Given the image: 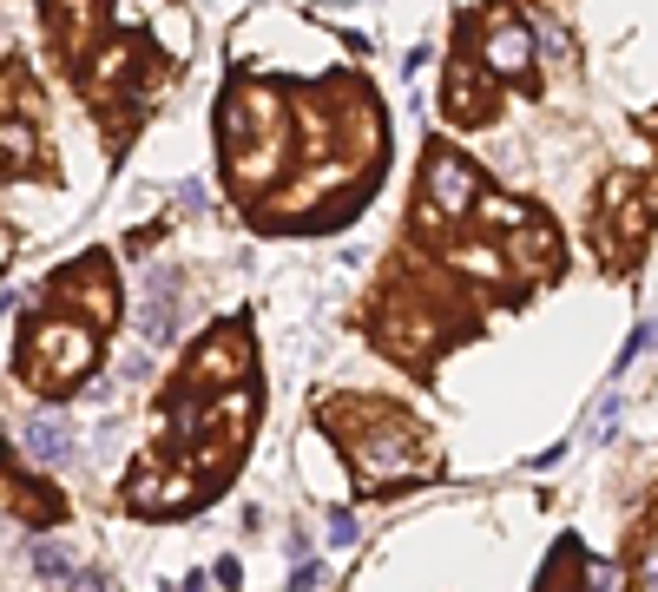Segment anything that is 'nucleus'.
Segmentation results:
<instances>
[{
  "mask_svg": "<svg viewBox=\"0 0 658 592\" xmlns=\"http://www.w3.org/2000/svg\"><path fill=\"white\" fill-rule=\"evenodd\" d=\"M343 448H349V468L369 487H408V481H422V474H435V461H441L435 435L415 428L408 415H395V408H382V402L362 408V428Z\"/></svg>",
  "mask_w": 658,
  "mask_h": 592,
  "instance_id": "nucleus-1",
  "label": "nucleus"
},
{
  "mask_svg": "<svg viewBox=\"0 0 658 592\" xmlns=\"http://www.w3.org/2000/svg\"><path fill=\"white\" fill-rule=\"evenodd\" d=\"M93 369H99V323H86L73 310H53V316H33L27 323V343H20V382L27 389L66 395Z\"/></svg>",
  "mask_w": 658,
  "mask_h": 592,
  "instance_id": "nucleus-2",
  "label": "nucleus"
},
{
  "mask_svg": "<svg viewBox=\"0 0 658 592\" xmlns=\"http://www.w3.org/2000/svg\"><path fill=\"white\" fill-rule=\"evenodd\" d=\"M422 204L435 224H461L481 204V172H474L461 152H448V145H435L422 165Z\"/></svg>",
  "mask_w": 658,
  "mask_h": 592,
  "instance_id": "nucleus-3",
  "label": "nucleus"
},
{
  "mask_svg": "<svg viewBox=\"0 0 658 592\" xmlns=\"http://www.w3.org/2000/svg\"><path fill=\"white\" fill-rule=\"evenodd\" d=\"M185 323V277L178 270H145L139 296H132V329H139L145 349H165Z\"/></svg>",
  "mask_w": 658,
  "mask_h": 592,
  "instance_id": "nucleus-4",
  "label": "nucleus"
},
{
  "mask_svg": "<svg viewBox=\"0 0 658 592\" xmlns=\"http://www.w3.org/2000/svg\"><path fill=\"white\" fill-rule=\"evenodd\" d=\"M53 303L106 329V323H112V310H119V296H112V270H106V264H79V270H66V277L53 283Z\"/></svg>",
  "mask_w": 658,
  "mask_h": 592,
  "instance_id": "nucleus-5",
  "label": "nucleus"
},
{
  "mask_svg": "<svg viewBox=\"0 0 658 592\" xmlns=\"http://www.w3.org/2000/svg\"><path fill=\"white\" fill-rule=\"evenodd\" d=\"M20 454H27L33 468H73V454H79L73 421H66L60 408H33V415L20 421Z\"/></svg>",
  "mask_w": 658,
  "mask_h": 592,
  "instance_id": "nucleus-6",
  "label": "nucleus"
},
{
  "mask_svg": "<svg viewBox=\"0 0 658 592\" xmlns=\"http://www.w3.org/2000/svg\"><path fill=\"white\" fill-rule=\"evenodd\" d=\"M244 375H251V336H244V329H218V336H211V343H198V356H191V389H198V382H218V389H231V382H244Z\"/></svg>",
  "mask_w": 658,
  "mask_h": 592,
  "instance_id": "nucleus-7",
  "label": "nucleus"
},
{
  "mask_svg": "<svg viewBox=\"0 0 658 592\" xmlns=\"http://www.w3.org/2000/svg\"><path fill=\"white\" fill-rule=\"evenodd\" d=\"M533 60H540V53H533V27H527V14H501L494 27H487V40H481V66H487L494 79H520Z\"/></svg>",
  "mask_w": 658,
  "mask_h": 592,
  "instance_id": "nucleus-8",
  "label": "nucleus"
},
{
  "mask_svg": "<svg viewBox=\"0 0 658 592\" xmlns=\"http://www.w3.org/2000/svg\"><path fill=\"white\" fill-rule=\"evenodd\" d=\"M198 468H172V474H145V481H132V514H158V520H172L185 514V507H198Z\"/></svg>",
  "mask_w": 658,
  "mask_h": 592,
  "instance_id": "nucleus-9",
  "label": "nucleus"
},
{
  "mask_svg": "<svg viewBox=\"0 0 658 592\" xmlns=\"http://www.w3.org/2000/svg\"><path fill=\"white\" fill-rule=\"evenodd\" d=\"M441 106H448V119H461V125L487 119V112H494V73L474 66V60H455L448 66V86H441Z\"/></svg>",
  "mask_w": 658,
  "mask_h": 592,
  "instance_id": "nucleus-10",
  "label": "nucleus"
},
{
  "mask_svg": "<svg viewBox=\"0 0 658 592\" xmlns=\"http://www.w3.org/2000/svg\"><path fill=\"white\" fill-rule=\"evenodd\" d=\"M560 231H553L547 218H527L520 231H507V264L520 270V277H553L560 270Z\"/></svg>",
  "mask_w": 658,
  "mask_h": 592,
  "instance_id": "nucleus-11",
  "label": "nucleus"
},
{
  "mask_svg": "<svg viewBox=\"0 0 658 592\" xmlns=\"http://www.w3.org/2000/svg\"><path fill=\"white\" fill-rule=\"evenodd\" d=\"M99 20H106V0H47V27L60 33L66 53L86 47V40L99 33Z\"/></svg>",
  "mask_w": 658,
  "mask_h": 592,
  "instance_id": "nucleus-12",
  "label": "nucleus"
},
{
  "mask_svg": "<svg viewBox=\"0 0 658 592\" xmlns=\"http://www.w3.org/2000/svg\"><path fill=\"white\" fill-rule=\"evenodd\" d=\"M349 185V165H310L303 172V185H290V191H277V218H297V211H310V204H323L329 191H343Z\"/></svg>",
  "mask_w": 658,
  "mask_h": 592,
  "instance_id": "nucleus-13",
  "label": "nucleus"
},
{
  "mask_svg": "<svg viewBox=\"0 0 658 592\" xmlns=\"http://www.w3.org/2000/svg\"><path fill=\"white\" fill-rule=\"evenodd\" d=\"M527 27H533V53H540V66H547V73H566V66H573V27H566L560 14H527Z\"/></svg>",
  "mask_w": 658,
  "mask_h": 592,
  "instance_id": "nucleus-14",
  "label": "nucleus"
},
{
  "mask_svg": "<svg viewBox=\"0 0 658 592\" xmlns=\"http://www.w3.org/2000/svg\"><path fill=\"white\" fill-rule=\"evenodd\" d=\"M132 66H139V40H112V47L93 60V93H99V99L119 93V86L132 79Z\"/></svg>",
  "mask_w": 658,
  "mask_h": 592,
  "instance_id": "nucleus-15",
  "label": "nucleus"
},
{
  "mask_svg": "<svg viewBox=\"0 0 658 592\" xmlns=\"http://www.w3.org/2000/svg\"><path fill=\"white\" fill-rule=\"evenodd\" d=\"M27 560H33V573L47 579V586H60L66 573H79V553H73L66 540H33V553H27Z\"/></svg>",
  "mask_w": 658,
  "mask_h": 592,
  "instance_id": "nucleus-16",
  "label": "nucleus"
},
{
  "mask_svg": "<svg viewBox=\"0 0 658 592\" xmlns=\"http://www.w3.org/2000/svg\"><path fill=\"white\" fill-rule=\"evenodd\" d=\"M0 158H7L14 172H27L33 158H40V139H33L27 119H0Z\"/></svg>",
  "mask_w": 658,
  "mask_h": 592,
  "instance_id": "nucleus-17",
  "label": "nucleus"
},
{
  "mask_svg": "<svg viewBox=\"0 0 658 592\" xmlns=\"http://www.w3.org/2000/svg\"><path fill=\"white\" fill-rule=\"evenodd\" d=\"M474 211H481L487 224H507V231H520V224H527V204H514V198H487V191H481V204H474Z\"/></svg>",
  "mask_w": 658,
  "mask_h": 592,
  "instance_id": "nucleus-18",
  "label": "nucleus"
},
{
  "mask_svg": "<svg viewBox=\"0 0 658 592\" xmlns=\"http://www.w3.org/2000/svg\"><path fill=\"white\" fill-rule=\"evenodd\" d=\"M632 592H658V514L652 527H645V546H639V586Z\"/></svg>",
  "mask_w": 658,
  "mask_h": 592,
  "instance_id": "nucleus-19",
  "label": "nucleus"
},
{
  "mask_svg": "<svg viewBox=\"0 0 658 592\" xmlns=\"http://www.w3.org/2000/svg\"><path fill=\"white\" fill-rule=\"evenodd\" d=\"M455 264H461V270H481V277H501V270H507V257H494V250H474V244H461V250H455Z\"/></svg>",
  "mask_w": 658,
  "mask_h": 592,
  "instance_id": "nucleus-20",
  "label": "nucleus"
},
{
  "mask_svg": "<svg viewBox=\"0 0 658 592\" xmlns=\"http://www.w3.org/2000/svg\"><path fill=\"white\" fill-rule=\"evenodd\" d=\"M645 349H658V316H652V323H639V329L626 336V349H619V369H632V356H645Z\"/></svg>",
  "mask_w": 658,
  "mask_h": 592,
  "instance_id": "nucleus-21",
  "label": "nucleus"
},
{
  "mask_svg": "<svg viewBox=\"0 0 658 592\" xmlns=\"http://www.w3.org/2000/svg\"><path fill=\"white\" fill-rule=\"evenodd\" d=\"M53 592H112V586H106V579L93 573V566H79V573H66V579H60Z\"/></svg>",
  "mask_w": 658,
  "mask_h": 592,
  "instance_id": "nucleus-22",
  "label": "nucleus"
},
{
  "mask_svg": "<svg viewBox=\"0 0 658 592\" xmlns=\"http://www.w3.org/2000/svg\"><path fill=\"white\" fill-rule=\"evenodd\" d=\"M329 540H336V546H356V514H349V507H329Z\"/></svg>",
  "mask_w": 658,
  "mask_h": 592,
  "instance_id": "nucleus-23",
  "label": "nucleus"
},
{
  "mask_svg": "<svg viewBox=\"0 0 658 592\" xmlns=\"http://www.w3.org/2000/svg\"><path fill=\"white\" fill-rule=\"evenodd\" d=\"M316 579H323V566L297 560V573H290V592H316Z\"/></svg>",
  "mask_w": 658,
  "mask_h": 592,
  "instance_id": "nucleus-24",
  "label": "nucleus"
},
{
  "mask_svg": "<svg viewBox=\"0 0 658 592\" xmlns=\"http://www.w3.org/2000/svg\"><path fill=\"white\" fill-rule=\"evenodd\" d=\"M211 573H218V586H224V592H237V586H244V566H237V560H218Z\"/></svg>",
  "mask_w": 658,
  "mask_h": 592,
  "instance_id": "nucleus-25",
  "label": "nucleus"
},
{
  "mask_svg": "<svg viewBox=\"0 0 658 592\" xmlns=\"http://www.w3.org/2000/svg\"><path fill=\"white\" fill-rule=\"evenodd\" d=\"M185 592H211V573H191V579H185Z\"/></svg>",
  "mask_w": 658,
  "mask_h": 592,
  "instance_id": "nucleus-26",
  "label": "nucleus"
},
{
  "mask_svg": "<svg viewBox=\"0 0 658 592\" xmlns=\"http://www.w3.org/2000/svg\"><path fill=\"white\" fill-rule=\"evenodd\" d=\"M0 461H7V428H0Z\"/></svg>",
  "mask_w": 658,
  "mask_h": 592,
  "instance_id": "nucleus-27",
  "label": "nucleus"
},
{
  "mask_svg": "<svg viewBox=\"0 0 658 592\" xmlns=\"http://www.w3.org/2000/svg\"><path fill=\"white\" fill-rule=\"evenodd\" d=\"M461 7H487V0H461Z\"/></svg>",
  "mask_w": 658,
  "mask_h": 592,
  "instance_id": "nucleus-28",
  "label": "nucleus"
}]
</instances>
